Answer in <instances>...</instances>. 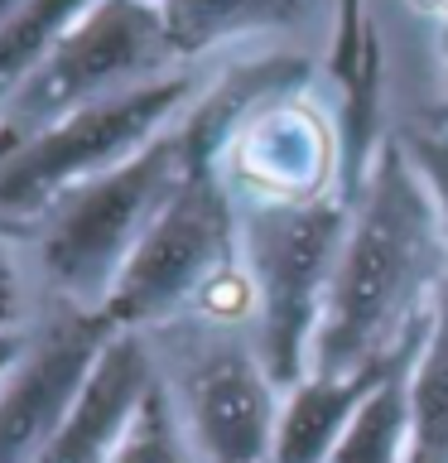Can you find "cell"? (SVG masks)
<instances>
[{"mask_svg": "<svg viewBox=\"0 0 448 463\" xmlns=\"http://www.w3.org/2000/svg\"><path fill=\"white\" fill-rule=\"evenodd\" d=\"M448 270V237L425 179L390 130L367 179L352 194V222L332 270L328 309L313 338L309 372L347 376L396 357L429 314L434 285Z\"/></svg>", "mask_w": 448, "mask_h": 463, "instance_id": "obj_1", "label": "cell"}, {"mask_svg": "<svg viewBox=\"0 0 448 463\" xmlns=\"http://www.w3.org/2000/svg\"><path fill=\"white\" fill-rule=\"evenodd\" d=\"M116 328L97 309L63 304L24 333V353L0 376V463H39L78 411Z\"/></svg>", "mask_w": 448, "mask_h": 463, "instance_id": "obj_9", "label": "cell"}, {"mask_svg": "<svg viewBox=\"0 0 448 463\" xmlns=\"http://www.w3.org/2000/svg\"><path fill=\"white\" fill-rule=\"evenodd\" d=\"M208 82L212 78H202L198 63H183L164 78H150L72 111L58 126L39 130L34 140H24L20 150H10L0 159V227L39 222L63 194L140 155L150 140H159L193 111Z\"/></svg>", "mask_w": 448, "mask_h": 463, "instance_id": "obj_5", "label": "cell"}, {"mask_svg": "<svg viewBox=\"0 0 448 463\" xmlns=\"http://www.w3.org/2000/svg\"><path fill=\"white\" fill-rule=\"evenodd\" d=\"M410 401H415L410 463H448V270L439 275L429 299V328L415 357Z\"/></svg>", "mask_w": 448, "mask_h": 463, "instance_id": "obj_14", "label": "cell"}, {"mask_svg": "<svg viewBox=\"0 0 448 463\" xmlns=\"http://www.w3.org/2000/svg\"><path fill=\"white\" fill-rule=\"evenodd\" d=\"M154 372L159 367L145 333H116L82 391L78 411L68 415L58 439L39 454V463H107L116 434L126 430V420L145 396V386L154 382Z\"/></svg>", "mask_w": 448, "mask_h": 463, "instance_id": "obj_10", "label": "cell"}, {"mask_svg": "<svg viewBox=\"0 0 448 463\" xmlns=\"http://www.w3.org/2000/svg\"><path fill=\"white\" fill-rule=\"evenodd\" d=\"M443 87H448V24H443Z\"/></svg>", "mask_w": 448, "mask_h": 463, "instance_id": "obj_21", "label": "cell"}, {"mask_svg": "<svg viewBox=\"0 0 448 463\" xmlns=\"http://www.w3.org/2000/svg\"><path fill=\"white\" fill-rule=\"evenodd\" d=\"M241 270L256 299L251 338L280 391L309 376L313 338L328 309L332 270L352 222V194L309 203H237Z\"/></svg>", "mask_w": 448, "mask_h": 463, "instance_id": "obj_3", "label": "cell"}, {"mask_svg": "<svg viewBox=\"0 0 448 463\" xmlns=\"http://www.w3.org/2000/svg\"><path fill=\"white\" fill-rule=\"evenodd\" d=\"M159 20L179 63H198L241 39H303L318 24L332 39V0H164Z\"/></svg>", "mask_w": 448, "mask_h": 463, "instance_id": "obj_11", "label": "cell"}, {"mask_svg": "<svg viewBox=\"0 0 448 463\" xmlns=\"http://www.w3.org/2000/svg\"><path fill=\"white\" fill-rule=\"evenodd\" d=\"M188 165H193V140L183 116L140 155L63 194L39 217V270L49 275L58 299L101 314L116 275L150 222L164 213L173 188L183 184Z\"/></svg>", "mask_w": 448, "mask_h": 463, "instance_id": "obj_4", "label": "cell"}, {"mask_svg": "<svg viewBox=\"0 0 448 463\" xmlns=\"http://www.w3.org/2000/svg\"><path fill=\"white\" fill-rule=\"evenodd\" d=\"M183 68L159 20V5L140 0H97L63 43L43 58V68L0 107V159L34 140L39 130L58 126L63 116L107 101L126 87Z\"/></svg>", "mask_w": 448, "mask_h": 463, "instance_id": "obj_6", "label": "cell"}, {"mask_svg": "<svg viewBox=\"0 0 448 463\" xmlns=\"http://www.w3.org/2000/svg\"><path fill=\"white\" fill-rule=\"evenodd\" d=\"M20 353H24V333H5V338H0V376L14 367V357H20Z\"/></svg>", "mask_w": 448, "mask_h": 463, "instance_id": "obj_20", "label": "cell"}, {"mask_svg": "<svg viewBox=\"0 0 448 463\" xmlns=\"http://www.w3.org/2000/svg\"><path fill=\"white\" fill-rule=\"evenodd\" d=\"M14 324H20V270H14V260L5 251V237H0V338H5V333H20Z\"/></svg>", "mask_w": 448, "mask_h": 463, "instance_id": "obj_19", "label": "cell"}, {"mask_svg": "<svg viewBox=\"0 0 448 463\" xmlns=\"http://www.w3.org/2000/svg\"><path fill=\"white\" fill-rule=\"evenodd\" d=\"M92 5L97 0H14L0 14V107L34 78Z\"/></svg>", "mask_w": 448, "mask_h": 463, "instance_id": "obj_15", "label": "cell"}, {"mask_svg": "<svg viewBox=\"0 0 448 463\" xmlns=\"http://www.w3.org/2000/svg\"><path fill=\"white\" fill-rule=\"evenodd\" d=\"M381 39L376 34V20H371V5L367 0H332V39H328V53H323V72L328 82L338 87L357 72L361 53Z\"/></svg>", "mask_w": 448, "mask_h": 463, "instance_id": "obj_17", "label": "cell"}, {"mask_svg": "<svg viewBox=\"0 0 448 463\" xmlns=\"http://www.w3.org/2000/svg\"><path fill=\"white\" fill-rule=\"evenodd\" d=\"M425 328H429V314L410 328V338L390 357V367L371 386V396L347 420V430L332 444L328 463H410V444H415L410 376H415V357H419V343H425Z\"/></svg>", "mask_w": 448, "mask_h": 463, "instance_id": "obj_12", "label": "cell"}, {"mask_svg": "<svg viewBox=\"0 0 448 463\" xmlns=\"http://www.w3.org/2000/svg\"><path fill=\"white\" fill-rule=\"evenodd\" d=\"M159 376L198 463H275L285 391L270 376L251 328L198 324L179 367Z\"/></svg>", "mask_w": 448, "mask_h": 463, "instance_id": "obj_7", "label": "cell"}, {"mask_svg": "<svg viewBox=\"0 0 448 463\" xmlns=\"http://www.w3.org/2000/svg\"><path fill=\"white\" fill-rule=\"evenodd\" d=\"M107 463H198L193 444L179 425V411H173V396L164 386V376L154 372V382L145 386V396L135 401L126 430L116 434Z\"/></svg>", "mask_w": 448, "mask_h": 463, "instance_id": "obj_16", "label": "cell"}, {"mask_svg": "<svg viewBox=\"0 0 448 463\" xmlns=\"http://www.w3.org/2000/svg\"><path fill=\"white\" fill-rule=\"evenodd\" d=\"M140 5H164V0H140Z\"/></svg>", "mask_w": 448, "mask_h": 463, "instance_id": "obj_23", "label": "cell"}, {"mask_svg": "<svg viewBox=\"0 0 448 463\" xmlns=\"http://www.w3.org/2000/svg\"><path fill=\"white\" fill-rule=\"evenodd\" d=\"M400 353V347H396ZM381 367L347 372V376H323L309 372L299 386L285 391L280 405V439H275V463H328L332 444L342 439L347 420L357 415V405L371 396V386L381 382Z\"/></svg>", "mask_w": 448, "mask_h": 463, "instance_id": "obj_13", "label": "cell"}, {"mask_svg": "<svg viewBox=\"0 0 448 463\" xmlns=\"http://www.w3.org/2000/svg\"><path fill=\"white\" fill-rule=\"evenodd\" d=\"M10 5H14V0H0V14H5V10H10Z\"/></svg>", "mask_w": 448, "mask_h": 463, "instance_id": "obj_22", "label": "cell"}, {"mask_svg": "<svg viewBox=\"0 0 448 463\" xmlns=\"http://www.w3.org/2000/svg\"><path fill=\"white\" fill-rule=\"evenodd\" d=\"M217 169L237 203H309L347 194L338 101L313 92V78L260 97L227 136Z\"/></svg>", "mask_w": 448, "mask_h": 463, "instance_id": "obj_8", "label": "cell"}, {"mask_svg": "<svg viewBox=\"0 0 448 463\" xmlns=\"http://www.w3.org/2000/svg\"><path fill=\"white\" fill-rule=\"evenodd\" d=\"M188 140H193V165L183 184L173 188L164 213L130 251L101 304V318L116 333H154L179 324L183 314H198V304L217 285L241 270L237 194L217 169V155L198 140L193 121H188Z\"/></svg>", "mask_w": 448, "mask_h": 463, "instance_id": "obj_2", "label": "cell"}, {"mask_svg": "<svg viewBox=\"0 0 448 463\" xmlns=\"http://www.w3.org/2000/svg\"><path fill=\"white\" fill-rule=\"evenodd\" d=\"M396 136L410 155V165L419 169V179H425L448 237V126H396Z\"/></svg>", "mask_w": 448, "mask_h": 463, "instance_id": "obj_18", "label": "cell"}]
</instances>
